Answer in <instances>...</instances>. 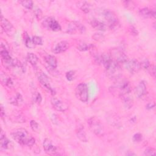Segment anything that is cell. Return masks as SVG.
Listing matches in <instances>:
<instances>
[{"label": "cell", "mask_w": 156, "mask_h": 156, "mask_svg": "<svg viewBox=\"0 0 156 156\" xmlns=\"http://www.w3.org/2000/svg\"><path fill=\"white\" fill-rule=\"evenodd\" d=\"M110 90L113 94L121 98L130 93L131 85L127 80L121 76L115 80L114 84L110 87Z\"/></svg>", "instance_id": "cell-1"}, {"label": "cell", "mask_w": 156, "mask_h": 156, "mask_svg": "<svg viewBox=\"0 0 156 156\" xmlns=\"http://www.w3.org/2000/svg\"><path fill=\"white\" fill-rule=\"evenodd\" d=\"M13 139L21 145L32 146L35 144V139L24 129H17L11 133Z\"/></svg>", "instance_id": "cell-2"}, {"label": "cell", "mask_w": 156, "mask_h": 156, "mask_svg": "<svg viewBox=\"0 0 156 156\" xmlns=\"http://www.w3.org/2000/svg\"><path fill=\"white\" fill-rule=\"evenodd\" d=\"M107 76L113 80H116L122 76L121 69L119 64L115 62L110 57L104 65Z\"/></svg>", "instance_id": "cell-3"}, {"label": "cell", "mask_w": 156, "mask_h": 156, "mask_svg": "<svg viewBox=\"0 0 156 156\" xmlns=\"http://www.w3.org/2000/svg\"><path fill=\"white\" fill-rule=\"evenodd\" d=\"M101 15L106 21V25L110 29H117L119 27V22L115 13L109 9L101 10Z\"/></svg>", "instance_id": "cell-4"}, {"label": "cell", "mask_w": 156, "mask_h": 156, "mask_svg": "<svg viewBox=\"0 0 156 156\" xmlns=\"http://www.w3.org/2000/svg\"><path fill=\"white\" fill-rule=\"evenodd\" d=\"M87 123L90 129L95 135L99 136L104 135L105 132L104 127L98 118L96 117H91L88 119Z\"/></svg>", "instance_id": "cell-5"}, {"label": "cell", "mask_w": 156, "mask_h": 156, "mask_svg": "<svg viewBox=\"0 0 156 156\" xmlns=\"http://www.w3.org/2000/svg\"><path fill=\"white\" fill-rule=\"evenodd\" d=\"M75 94L77 99L83 102H86L88 100V88L85 83H81L76 87Z\"/></svg>", "instance_id": "cell-6"}, {"label": "cell", "mask_w": 156, "mask_h": 156, "mask_svg": "<svg viewBox=\"0 0 156 156\" xmlns=\"http://www.w3.org/2000/svg\"><path fill=\"white\" fill-rule=\"evenodd\" d=\"M112 58L113 60L119 63H124L127 60V55L124 54V52L120 49L113 48L110 50V52L109 54Z\"/></svg>", "instance_id": "cell-7"}, {"label": "cell", "mask_w": 156, "mask_h": 156, "mask_svg": "<svg viewBox=\"0 0 156 156\" xmlns=\"http://www.w3.org/2000/svg\"><path fill=\"white\" fill-rule=\"evenodd\" d=\"M36 73H37V76L38 78V80L41 83V84L43 87H44L46 88H47L51 93L52 94H55V91L51 87L50 79L47 76V75L45 74L41 70L37 71Z\"/></svg>", "instance_id": "cell-8"}, {"label": "cell", "mask_w": 156, "mask_h": 156, "mask_svg": "<svg viewBox=\"0 0 156 156\" xmlns=\"http://www.w3.org/2000/svg\"><path fill=\"white\" fill-rule=\"evenodd\" d=\"M42 24L43 26L48 30L49 29L54 32L60 31L61 30L60 24L52 17H47L43 20Z\"/></svg>", "instance_id": "cell-9"}, {"label": "cell", "mask_w": 156, "mask_h": 156, "mask_svg": "<svg viewBox=\"0 0 156 156\" xmlns=\"http://www.w3.org/2000/svg\"><path fill=\"white\" fill-rule=\"evenodd\" d=\"M126 69L131 74H134L140 69V62L136 59H127L124 63Z\"/></svg>", "instance_id": "cell-10"}, {"label": "cell", "mask_w": 156, "mask_h": 156, "mask_svg": "<svg viewBox=\"0 0 156 156\" xmlns=\"http://www.w3.org/2000/svg\"><path fill=\"white\" fill-rule=\"evenodd\" d=\"M79 32L80 34H83L85 32V26L78 21H73L68 24L67 32L71 34H76Z\"/></svg>", "instance_id": "cell-11"}, {"label": "cell", "mask_w": 156, "mask_h": 156, "mask_svg": "<svg viewBox=\"0 0 156 156\" xmlns=\"http://www.w3.org/2000/svg\"><path fill=\"white\" fill-rule=\"evenodd\" d=\"M43 147L45 152L51 155H55L57 152V147L53 144L52 142L48 138L44 139L43 143Z\"/></svg>", "instance_id": "cell-12"}, {"label": "cell", "mask_w": 156, "mask_h": 156, "mask_svg": "<svg viewBox=\"0 0 156 156\" xmlns=\"http://www.w3.org/2000/svg\"><path fill=\"white\" fill-rule=\"evenodd\" d=\"M1 27L2 29L4 30V32L10 36L13 34L15 29L13 25L7 19L3 18L2 14H1Z\"/></svg>", "instance_id": "cell-13"}, {"label": "cell", "mask_w": 156, "mask_h": 156, "mask_svg": "<svg viewBox=\"0 0 156 156\" xmlns=\"http://www.w3.org/2000/svg\"><path fill=\"white\" fill-rule=\"evenodd\" d=\"M51 102L54 108L57 111L65 112L68 107L66 103L63 102L60 99L55 97H53L51 98Z\"/></svg>", "instance_id": "cell-14"}, {"label": "cell", "mask_w": 156, "mask_h": 156, "mask_svg": "<svg viewBox=\"0 0 156 156\" xmlns=\"http://www.w3.org/2000/svg\"><path fill=\"white\" fill-rule=\"evenodd\" d=\"M147 93L146 85L144 81L140 82L135 88V94L138 98H143Z\"/></svg>", "instance_id": "cell-15"}, {"label": "cell", "mask_w": 156, "mask_h": 156, "mask_svg": "<svg viewBox=\"0 0 156 156\" xmlns=\"http://www.w3.org/2000/svg\"><path fill=\"white\" fill-rule=\"evenodd\" d=\"M69 48V43L66 41H61L56 44L52 49L55 54H60L66 51Z\"/></svg>", "instance_id": "cell-16"}, {"label": "cell", "mask_w": 156, "mask_h": 156, "mask_svg": "<svg viewBox=\"0 0 156 156\" xmlns=\"http://www.w3.org/2000/svg\"><path fill=\"white\" fill-rule=\"evenodd\" d=\"M0 146L2 149H10L12 147V143L5 136V133L2 130H1L0 134Z\"/></svg>", "instance_id": "cell-17"}, {"label": "cell", "mask_w": 156, "mask_h": 156, "mask_svg": "<svg viewBox=\"0 0 156 156\" xmlns=\"http://www.w3.org/2000/svg\"><path fill=\"white\" fill-rule=\"evenodd\" d=\"M76 135L77 138L82 142H87L88 141L87 137V135H86V132L85 131L83 126L80 124L79 123L77 125L76 127Z\"/></svg>", "instance_id": "cell-18"}, {"label": "cell", "mask_w": 156, "mask_h": 156, "mask_svg": "<svg viewBox=\"0 0 156 156\" xmlns=\"http://www.w3.org/2000/svg\"><path fill=\"white\" fill-rule=\"evenodd\" d=\"M90 24L95 29L101 31H105L107 28V26L106 25L105 23L96 19L92 20L90 21Z\"/></svg>", "instance_id": "cell-19"}, {"label": "cell", "mask_w": 156, "mask_h": 156, "mask_svg": "<svg viewBox=\"0 0 156 156\" xmlns=\"http://www.w3.org/2000/svg\"><path fill=\"white\" fill-rule=\"evenodd\" d=\"M44 61L50 69H55L57 66V61L54 55H48L44 57Z\"/></svg>", "instance_id": "cell-20"}, {"label": "cell", "mask_w": 156, "mask_h": 156, "mask_svg": "<svg viewBox=\"0 0 156 156\" xmlns=\"http://www.w3.org/2000/svg\"><path fill=\"white\" fill-rule=\"evenodd\" d=\"M77 7L82 12L87 13H89L91 9V5L90 3L85 1H79L76 2Z\"/></svg>", "instance_id": "cell-21"}, {"label": "cell", "mask_w": 156, "mask_h": 156, "mask_svg": "<svg viewBox=\"0 0 156 156\" xmlns=\"http://www.w3.org/2000/svg\"><path fill=\"white\" fill-rule=\"evenodd\" d=\"M123 101L124 105L126 108H130L133 104V100L132 97L130 96V94L125 95L121 98Z\"/></svg>", "instance_id": "cell-22"}, {"label": "cell", "mask_w": 156, "mask_h": 156, "mask_svg": "<svg viewBox=\"0 0 156 156\" xmlns=\"http://www.w3.org/2000/svg\"><path fill=\"white\" fill-rule=\"evenodd\" d=\"M1 81L3 85L9 87H10L13 85V81L12 79L3 73L1 74Z\"/></svg>", "instance_id": "cell-23"}, {"label": "cell", "mask_w": 156, "mask_h": 156, "mask_svg": "<svg viewBox=\"0 0 156 156\" xmlns=\"http://www.w3.org/2000/svg\"><path fill=\"white\" fill-rule=\"evenodd\" d=\"M139 14L144 18H152V10L147 7H144L139 10Z\"/></svg>", "instance_id": "cell-24"}, {"label": "cell", "mask_w": 156, "mask_h": 156, "mask_svg": "<svg viewBox=\"0 0 156 156\" xmlns=\"http://www.w3.org/2000/svg\"><path fill=\"white\" fill-rule=\"evenodd\" d=\"M26 58L27 61L33 66H35L38 62V57L34 53H31V52L27 53Z\"/></svg>", "instance_id": "cell-25"}, {"label": "cell", "mask_w": 156, "mask_h": 156, "mask_svg": "<svg viewBox=\"0 0 156 156\" xmlns=\"http://www.w3.org/2000/svg\"><path fill=\"white\" fill-rule=\"evenodd\" d=\"M93 48V46L91 44H88L86 43H80L77 46V49L80 51H86L90 50Z\"/></svg>", "instance_id": "cell-26"}, {"label": "cell", "mask_w": 156, "mask_h": 156, "mask_svg": "<svg viewBox=\"0 0 156 156\" xmlns=\"http://www.w3.org/2000/svg\"><path fill=\"white\" fill-rule=\"evenodd\" d=\"M23 102V98L20 94L17 93L16 96L14 98H12L11 99V104L15 105H19Z\"/></svg>", "instance_id": "cell-27"}, {"label": "cell", "mask_w": 156, "mask_h": 156, "mask_svg": "<svg viewBox=\"0 0 156 156\" xmlns=\"http://www.w3.org/2000/svg\"><path fill=\"white\" fill-rule=\"evenodd\" d=\"M24 41H25V44L26 47L28 48H34L35 46V44L34 43L32 40L29 37V35L26 33L25 37H24Z\"/></svg>", "instance_id": "cell-28"}, {"label": "cell", "mask_w": 156, "mask_h": 156, "mask_svg": "<svg viewBox=\"0 0 156 156\" xmlns=\"http://www.w3.org/2000/svg\"><path fill=\"white\" fill-rule=\"evenodd\" d=\"M20 3L25 8L27 9H32L33 8V2L30 0H23V1H20Z\"/></svg>", "instance_id": "cell-29"}, {"label": "cell", "mask_w": 156, "mask_h": 156, "mask_svg": "<svg viewBox=\"0 0 156 156\" xmlns=\"http://www.w3.org/2000/svg\"><path fill=\"white\" fill-rule=\"evenodd\" d=\"M32 98L34 101L37 104H40L42 100V98L41 94L38 91H34L32 93Z\"/></svg>", "instance_id": "cell-30"}, {"label": "cell", "mask_w": 156, "mask_h": 156, "mask_svg": "<svg viewBox=\"0 0 156 156\" xmlns=\"http://www.w3.org/2000/svg\"><path fill=\"white\" fill-rule=\"evenodd\" d=\"M122 3L124 6L129 10H133L135 7V3L132 1H124Z\"/></svg>", "instance_id": "cell-31"}, {"label": "cell", "mask_w": 156, "mask_h": 156, "mask_svg": "<svg viewBox=\"0 0 156 156\" xmlns=\"http://www.w3.org/2000/svg\"><path fill=\"white\" fill-rule=\"evenodd\" d=\"M140 68L143 69H145V70H148L150 66L151 65L150 64V62H149V60L147 58L143 60L142 62L140 63Z\"/></svg>", "instance_id": "cell-32"}, {"label": "cell", "mask_w": 156, "mask_h": 156, "mask_svg": "<svg viewBox=\"0 0 156 156\" xmlns=\"http://www.w3.org/2000/svg\"><path fill=\"white\" fill-rule=\"evenodd\" d=\"M93 38L97 41H102L105 39L104 35L101 33H95L93 36Z\"/></svg>", "instance_id": "cell-33"}, {"label": "cell", "mask_w": 156, "mask_h": 156, "mask_svg": "<svg viewBox=\"0 0 156 156\" xmlns=\"http://www.w3.org/2000/svg\"><path fill=\"white\" fill-rule=\"evenodd\" d=\"M30 127L31 129L34 131V132H38L39 131V125L34 120H31L30 122Z\"/></svg>", "instance_id": "cell-34"}, {"label": "cell", "mask_w": 156, "mask_h": 156, "mask_svg": "<svg viewBox=\"0 0 156 156\" xmlns=\"http://www.w3.org/2000/svg\"><path fill=\"white\" fill-rule=\"evenodd\" d=\"M155 155V150L152 147H148L146 149L144 152V155L146 156H151V155Z\"/></svg>", "instance_id": "cell-35"}, {"label": "cell", "mask_w": 156, "mask_h": 156, "mask_svg": "<svg viewBox=\"0 0 156 156\" xmlns=\"http://www.w3.org/2000/svg\"><path fill=\"white\" fill-rule=\"evenodd\" d=\"M75 74L74 71H69L66 73V78L68 80L71 81L74 79Z\"/></svg>", "instance_id": "cell-36"}, {"label": "cell", "mask_w": 156, "mask_h": 156, "mask_svg": "<svg viewBox=\"0 0 156 156\" xmlns=\"http://www.w3.org/2000/svg\"><path fill=\"white\" fill-rule=\"evenodd\" d=\"M34 43L35 45H41L43 43V41L42 39L40 37L38 36H33L32 38Z\"/></svg>", "instance_id": "cell-37"}, {"label": "cell", "mask_w": 156, "mask_h": 156, "mask_svg": "<svg viewBox=\"0 0 156 156\" xmlns=\"http://www.w3.org/2000/svg\"><path fill=\"white\" fill-rule=\"evenodd\" d=\"M34 14H35V17L38 19V20H41L42 16H43V13H42V12L41 10H40V9L39 8H37L35 9L34 10Z\"/></svg>", "instance_id": "cell-38"}, {"label": "cell", "mask_w": 156, "mask_h": 156, "mask_svg": "<svg viewBox=\"0 0 156 156\" xmlns=\"http://www.w3.org/2000/svg\"><path fill=\"white\" fill-rule=\"evenodd\" d=\"M143 139V135L140 133H136L133 136V140L134 142H140Z\"/></svg>", "instance_id": "cell-39"}, {"label": "cell", "mask_w": 156, "mask_h": 156, "mask_svg": "<svg viewBox=\"0 0 156 156\" xmlns=\"http://www.w3.org/2000/svg\"><path fill=\"white\" fill-rule=\"evenodd\" d=\"M147 71L151 76H152L154 78L155 77V67L154 65H151Z\"/></svg>", "instance_id": "cell-40"}, {"label": "cell", "mask_w": 156, "mask_h": 156, "mask_svg": "<svg viewBox=\"0 0 156 156\" xmlns=\"http://www.w3.org/2000/svg\"><path fill=\"white\" fill-rule=\"evenodd\" d=\"M129 30L130 31V32L132 34H133V35H138V31H137V30L133 27V26H130V27H129Z\"/></svg>", "instance_id": "cell-41"}, {"label": "cell", "mask_w": 156, "mask_h": 156, "mask_svg": "<svg viewBox=\"0 0 156 156\" xmlns=\"http://www.w3.org/2000/svg\"><path fill=\"white\" fill-rule=\"evenodd\" d=\"M155 107V104L154 103H152V102H151V103H149L146 105V109L147 110H151L152 108H153L154 107Z\"/></svg>", "instance_id": "cell-42"}, {"label": "cell", "mask_w": 156, "mask_h": 156, "mask_svg": "<svg viewBox=\"0 0 156 156\" xmlns=\"http://www.w3.org/2000/svg\"><path fill=\"white\" fill-rule=\"evenodd\" d=\"M4 115H5V111H4V110L3 107L1 105V117H2V118H3Z\"/></svg>", "instance_id": "cell-43"}, {"label": "cell", "mask_w": 156, "mask_h": 156, "mask_svg": "<svg viewBox=\"0 0 156 156\" xmlns=\"http://www.w3.org/2000/svg\"><path fill=\"white\" fill-rule=\"evenodd\" d=\"M126 155H129V156H131V155H136V154L133 152H131L130 151H128L126 154Z\"/></svg>", "instance_id": "cell-44"}]
</instances>
